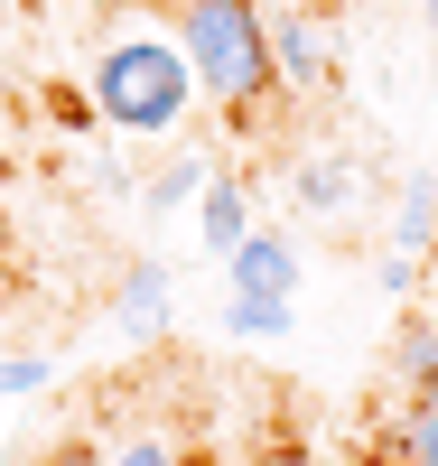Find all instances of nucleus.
<instances>
[{"label":"nucleus","mask_w":438,"mask_h":466,"mask_svg":"<svg viewBox=\"0 0 438 466\" xmlns=\"http://www.w3.org/2000/svg\"><path fill=\"white\" fill-rule=\"evenodd\" d=\"M196 187H215V168H206V159H187V168H168V177L149 187V215H168V206H187Z\"/></svg>","instance_id":"obj_12"},{"label":"nucleus","mask_w":438,"mask_h":466,"mask_svg":"<svg viewBox=\"0 0 438 466\" xmlns=\"http://www.w3.org/2000/svg\"><path fill=\"white\" fill-rule=\"evenodd\" d=\"M270 56H280V85H299V94H327L336 85V66H327V47H317V28L308 19H270Z\"/></svg>","instance_id":"obj_4"},{"label":"nucleus","mask_w":438,"mask_h":466,"mask_svg":"<svg viewBox=\"0 0 438 466\" xmlns=\"http://www.w3.org/2000/svg\"><path fill=\"white\" fill-rule=\"evenodd\" d=\"M37 382H47V364H37V355H10V364H0V392H37Z\"/></svg>","instance_id":"obj_14"},{"label":"nucleus","mask_w":438,"mask_h":466,"mask_svg":"<svg viewBox=\"0 0 438 466\" xmlns=\"http://www.w3.org/2000/svg\"><path fill=\"white\" fill-rule=\"evenodd\" d=\"M224 280H233V299H280V308H299V252L280 243V233H243V252L224 261Z\"/></svg>","instance_id":"obj_3"},{"label":"nucleus","mask_w":438,"mask_h":466,"mask_svg":"<svg viewBox=\"0 0 438 466\" xmlns=\"http://www.w3.org/2000/svg\"><path fill=\"white\" fill-rule=\"evenodd\" d=\"M429 37H438V0H429Z\"/></svg>","instance_id":"obj_17"},{"label":"nucleus","mask_w":438,"mask_h":466,"mask_svg":"<svg viewBox=\"0 0 438 466\" xmlns=\"http://www.w3.org/2000/svg\"><path fill=\"white\" fill-rule=\"evenodd\" d=\"M94 112L112 131L131 140H168L187 112H196V66L187 47H168V37H122V47H103L94 66Z\"/></svg>","instance_id":"obj_2"},{"label":"nucleus","mask_w":438,"mask_h":466,"mask_svg":"<svg viewBox=\"0 0 438 466\" xmlns=\"http://www.w3.org/2000/svg\"><path fill=\"white\" fill-rule=\"evenodd\" d=\"M261 466H317V457H308V448H290V439H270V448H261Z\"/></svg>","instance_id":"obj_15"},{"label":"nucleus","mask_w":438,"mask_h":466,"mask_svg":"<svg viewBox=\"0 0 438 466\" xmlns=\"http://www.w3.org/2000/svg\"><path fill=\"white\" fill-rule=\"evenodd\" d=\"M224 336H243V345L290 336V308H280V299H224Z\"/></svg>","instance_id":"obj_10"},{"label":"nucleus","mask_w":438,"mask_h":466,"mask_svg":"<svg viewBox=\"0 0 438 466\" xmlns=\"http://www.w3.org/2000/svg\"><path fill=\"white\" fill-rule=\"evenodd\" d=\"M196 233H206V252H224V261L243 252V233H252V224H243V177H215V187H206V206H196Z\"/></svg>","instance_id":"obj_5"},{"label":"nucleus","mask_w":438,"mask_h":466,"mask_svg":"<svg viewBox=\"0 0 438 466\" xmlns=\"http://www.w3.org/2000/svg\"><path fill=\"white\" fill-rule=\"evenodd\" d=\"M429 233H438V187L411 177V187H402V215H392V261H420Z\"/></svg>","instance_id":"obj_7"},{"label":"nucleus","mask_w":438,"mask_h":466,"mask_svg":"<svg viewBox=\"0 0 438 466\" xmlns=\"http://www.w3.org/2000/svg\"><path fill=\"white\" fill-rule=\"evenodd\" d=\"M411 466H438V401H411Z\"/></svg>","instance_id":"obj_13"},{"label":"nucleus","mask_w":438,"mask_h":466,"mask_svg":"<svg viewBox=\"0 0 438 466\" xmlns=\"http://www.w3.org/2000/svg\"><path fill=\"white\" fill-rule=\"evenodd\" d=\"M290 197H299L308 215H336V206L354 197V168H345V159H308V168L290 177Z\"/></svg>","instance_id":"obj_8"},{"label":"nucleus","mask_w":438,"mask_h":466,"mask_svg":"<svg viewBox=\"0 0 438 466\" xmlns=\"http://www.w3.org/2000/svg\"><path fill=\"white\" fill-rule=\"evenodd\" d=\"M112 318H122L131 336H149L158 318H168V261H140L131 280H122V299H112Z\"/></svg>","instance_id":"obj_6"},{"label":"nucleus","mask_w":438,"mask_h":466,"mask_svg":"<svg viewBox=\"0 0 438 466\" xmlns=\"http://www.w3.org/2000/svg\"><path fill=\"white\" fill-rule=\"evenodd\" d=\"M187 66H196V85H206L224 112H261L270 85H280V56H270V19L252 10V0H187Z\"/></svg>","instance_id":"obj_1"},{"label":"nucleus","mask_w":438,"mask_h":466,"mask_svg":"<svg viewBox=\"0 0 438 466\" xmlns=\"http://www.w3.org/2000/svg\"><path fill=\"white\" fill-rule=\"evenodd\" d=\"M402 382L411 401H438V327H402Z\"/></svg>","instance_id":"obj_9"},{"label":"nucleus","mask_w":438,"mask_h":466,"mask_svg":"<svg viewBox=\"0 0 438 466\" xmlns=\"http://www.w3.org/2000/svg\"><path fill=\"white\" fill-rule=\"evenodd\" d=\"M0 299H10V252H0Z\"/></svg>","instance_id":"obj_16"},{"label":"nucleus","mask_w":438,"mask_h":466,"mask_svg":"<svg viewBox=\"0 0 438 466\" xmlns=\"http://www.w3.org/2000/svg\"><path fill=\"white\" fill-rule=\"evenodd\" d=\"M112 466H206V457L178 448V439H122V448H112Z\"/></svg>","instance_id":"obj_11"}]
</instances>
